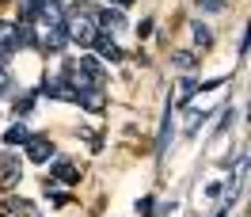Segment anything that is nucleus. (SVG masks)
<instances>
[{"label": "nucleus", "instance_id": "obj_4", "mask_svg": "<svg viewBox=\"0 0 251 217\" xmlns=\"http://www.w3.org/2000/svg\"><path fill=\"white\" fill-rule=\"evenodd\" d=\"M27 160H31V164H50V160H53V141L31 134V141H27Z\"/></svg>", "mask_w": 251, "mask_h": 217}, {"label": "nucleus", "instance_id": "obj_11", "mask_svg": "<svg viewBox=\"0 0 251 217\" xmlns=\"http://www.w3.org/2000/svg\"><path fill=\"white\" fill-rule=\"evenodd\" d=\"M76 69H80L88 80H92V84H103V69H99V61H95V57H80Z\"/></svg>", "mask_w": 251, "mask_h": 217}, {"label": "nucleus", "instance_id": "obj_16", "mask_svg": "<svg viewBox=\"0 0 251 217\" xmlns=\"http://www.w3.org/2000/svg\"><path fill=\"white\" fill-rule=\"evenodd\" d=\"M194 8H198V12H225L228 4H225V0H194Z\"/></svg>", "mask_w": 251, "mask_h": 217}, {"label": "nucleus", "instance_id": "obj_7", "mask_svg": "<svg viewBox=\"0 0 251 217\" xmlns=\"http://www.w3.org/2000/svg\"><path fill=\"white\" fill-rule=\"evenodd\" d=\"M31 214H34V206L27 198H8L4 210H0V217H31Z\"/></svg>", "mask_w": 251, "mask_h": 217}, {"label": "nucleus", "instance_id": "obj_14", "mask_svg": "<svg viewBox=\"0 0 251 217\" xmlns=\"http://www.w3.org/2000/svg\"><path fill=\"white\" fill-rule=\"evenodd\" d=\"M194 61H198V57H194L190 50H175L172 54V65H179V69H194Z\"/></svg>", "mask_w": 251, "mask_h": 217}, {"label": "nucleus", "instance_id": "obj_15", "mask_svg": "<svg viewBox=\"0 0 251 217\" xmlns=\"http://www.w3.org/2000/svg\"><path fill=\"white\" fill-rule=\"evenodd\" d=\"M0 46L16 50V27H12V23H0Z\"/></svg>", "mask_w": 251, "mask_h": 217}, {"label": "nucleus", "instance_id": "obj_12", "mask_svg": "<svg viewBox=\"0 0 251 217\" xmlns=\"http://www.w3.org/2000/svg\"><path fill=\"white\" fill-rule=\"evenodd\" d=\"M190 34H194V46H198V50H209V46H213V31L202 27V23H190Z\"/></svg>", "mask_w": 251, "mask_h": 217}, {"label": "nucleus", "instance_id": "obj_10", "mask_svg": "<svg viewBox=\"0 0 251 217\" xmlns=\"http://www.w3.org/2000/svg\"><path fill=\"white\" fill-rule=\"evenodd\" d=\"M76 103L84 110H92V114H95V110H103V92H99V88H88V92L76 95Z\"/></svg>", "mask_w": 251, "mask_h": 217}, {"label": "nucleus", "instance_id": "obj_19", "mask_svg": "<svg viewBox=\"0 0 251 217\" xmlns=\"http://www.w3.org/2000/svg\"><path fill=\"white\" fill-rule=\"evenodd\" d=\"M46 198H53L57 206H65V202H69V194H65L61 187H46Z\"/></svg>", "mask_w": 251, "mask_h": 217}, {"label": "nucleus", "instance_id": "obj_13", "mask_svg": "<svg viewBox=\"0 0 251 217\" xmlns=\"http://www.w3.org/2000/svg\"><path fill=\"white\" fill-rule=\"evenodd\" d=\"M4 141H8V145H27V141H31V130H27L23 122H16L8 134H4Z\"/></svg>", "mask_w": 251, "mask_h": 217}, {"label": "nucleus", "instance_id": "obj_21", "mask_svg": "<svg viewBox=\"0 0 251 217\" xmlns=\"http://www.w3.org/2000/svg\"><path fill=\"white\" fill-rule=\"evenodd\" d=\"M202 118H205V110H190V114H187V130H194Z\"/></svg>", "mask_w": 251, "mask_h": 217}, {"label": "nucleus", "instance_id": "obj_22", "mask_svg": "<svg viewBox=\"0 0 251 217\" xmlns=\"http://www.w3.org/2000/svg\"><path fill=\"white\" fill-rule=\"evenodd\" d=\"M194 88H198V84H194V80H183V84H179V92H183V99H187V95H194Z\"/></svg>", "mask_w": 251, "mask_h": 217}, {"label": "nucleus", "instance_id": "obj_20", "mask_svg": "<svg viewBox=\"0 0 251 217\" xmlns=\"http://www.w3.org/2000/svg\"><path fill=\"white\" fill-rule=\"evenodd\" d=\"M4 92H12V73L0 65V95H4Z\"/></svg>", "mask_w": 251, "mask_h": 217}, {"label": "nucleus", "instance_id": "obj_8", "mask_svg": "<svg viewBox=\"0 0 251 217\" xmlns=\"http://www.w3.org/2000/svg\"><path fill=\"white\" fill-rule=\"evenodd\" d=\"M19 183V164L16 160H0V190H12Z\"/></svg>", "mask_w": 251, "mask_h": 217}, {"label": "nucleus", "instance_id": "obj_5", "mask_svg": "<svg viewBox=\"0 0 251 217\" xmlns=\"http://www.w3.org/2000/svg\"><path fill=\"white\" fill-rule=\"evenodd\" d=\"M50 171H53V179H57V183H65V187L80 183V168L73 164V160H53V164H50Z\"/></svg>", "mask_w": 251, "mask_h": 217}, {"label": "nucleus", "instance_id": "obj_23", "mask_svg": "<svg viewBox=\"0 0 251 217\" xmlns=\"http://www.w3.org/2000/svg\"><path fill=\"white\" fill-rule=\"evenodd\" d=\"M240 50H244V54L251 50V23H248V34H244V42H240Z\"/></svg>", "mask_w": 251, "mask_h": 217}, {"label": "nucleus", "instance_id": "obj_18", "mask_svg": "<svg viewBox=\"0 0 251 217\" xmlns=\"http://www.w3.org/2000/svg\"><path fill=\"white\" fill-rule=\"evenodd\" d=\"M99 23H103V27H114V31H118L126 19H122V12H103V19H99Z\"/></svg>", "mask_w": 251, "mask_h": 217}, {"label": "nucleus", "instance_id": "obj_2", "mask_svg": "<svg viewBox=\"0 0 251 217\" xmlns=\"http://www.w3.org/2000/svg\"><path fill=\"white\" fill-rule=\"evenodd\" d=\"M42 92L53 95V99H61V103H76V92H73V84H69L65 73H50V77L42 80Z\"/></svg>", "mask_w": 251, "mask_h": 217}, {"label": "nucleus", "instance_id": "obj_24", "mask_svg": "<svg viewBox=\"0 0 251 217\" xmlns=\"http://www.w3.org/2000/svg\"><path fill=\"white\" fill-rule=\"evenodd\" d=\"M110 4H118V8H126V4H133V0H110Z\"/></svg>", "mask_w": 251, "mask_h": 217}, {"label": "nucleus", "instance_id": "obj_3", "mask_svg": "<svg viewBox=\"0 0 251 217\" xmlns=\"http://www.w3.org/2000/svg\"><path fill=\"white\" fill-rule=\"evenodd\" d=\"M38 38H42V46L46 50H65V42H69V31H65V23H42L38 19Z\"/></svg>", "mask_w": 251, "mask_h": 217}, {"label": "nucleus", "instance_id": "obj_9", "mask_svg": "<svg viewBox=\"0 0 251 217\" xmlns=\"http://www.w3.org/2000/svg\"><path fill=\"white\" fill-rule=\"evenodd\" d=\"M92 46L99 50V54H103V57H110V61H118V57H122V50L114 46V38H110V34H103V31L95 34V42H92Z\"/></svg>", "mask_w": 251, "mask_h": 217}, {"label": "nucleus", "instance_id": "obj_17", "mask_svg": "<svg viewBox=\"0 0 251 217\" xmlns=\"http://www.w3.org/2000/svg\"><path fill=\"white\" fill-rule=\"evenodd\" d=\"M31 107H34V95H19L16 103H12V110H16V118H19V114H27Z\"/></svg>", "mask_w": 251, "mask_h": 217}, {"label": "nucleus", "instance_id": "obj_1", "mask_svg": "<svg viewBox=\"0 0 251 217\" xmlns=\"http://www.w3.org/2000/svg\"><path fill=\"white\" fill-rule=\"evenodd\" d=\"M65 31H69V42H80V46H92L95 34H99V16L92 8H76L65 16Z\"/></svg>", "mask_w": 251, "mask_h": 217}, {"label": "nucleus", "instance_id": "obj_6", "mask_svg": "<svg viewBox=\"0 0 251 217\" xmlns=\"http://www.w3.org/2000/svg\"><path fill=\"white\" fill-rule=\"evenodd\" d=\"M34 12H38V19H42V23H65V8L57 4V0H46V4H34Z\"/></svg>", "mask_w": 251, "mask_h": 217}]
</instances>
